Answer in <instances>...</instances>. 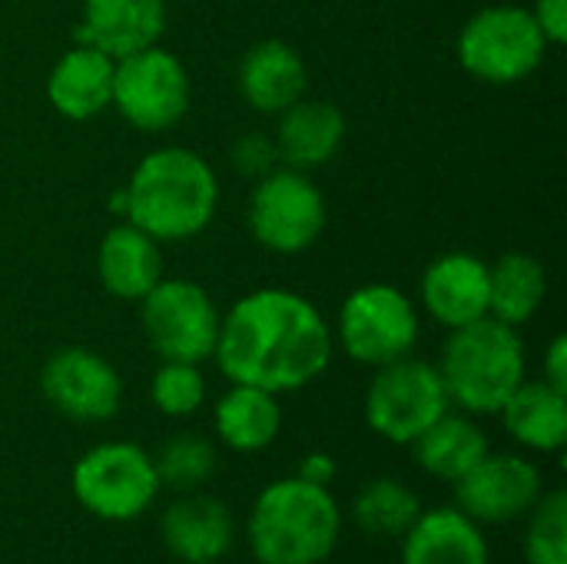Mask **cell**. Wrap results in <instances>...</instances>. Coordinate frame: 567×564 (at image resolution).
<instances>
[{
    "label": "cell",
    "instance_id": "1",
    "mask_svg": "<svg viewBox=\"0 0 567 564\" xmlns=\"http://www.w3.org/2000/svg\"><path fill=\"white\" fill-rule=\"evenodd\" d=\"M213 356L229 382L282 396L329 369L332 332L322 312L299 293L259 289L226 312Z\"/></svg>",
    "mask_w": 567,
    "mask_h": 564
},
{
    "label": "cell",
    "instance_id": "2",
    "mask_svg": "<svg viewBox=\"0 0 567 564\" xmlns=\"http://www.w3.org/2000/svg\"><path fill=\"white\" fill-rule=\"evenodd\" d=\"M123 193L126 223L150 233L156 243H176L203 233L219 203L213 166L183 146L146 153Z\"/></svg>",
    "mask_w": 567,
    "mask_h": 564
},
{
    "label": "cell",
    "instance_id": "3",
    "mask_svg": "<svg viewBox=\"0 0 567 564\" xmlns=\"http://www.w3.org/2000/svg\"><path fill=\"white\" fill-rule=\"evenodd\" d=\"M342 539V509L326 485L299 475L269 482L246 519V542L259 564H322Z\"/></svg>",
    "mask_w": 567,
    "mask_h": 564
},
{
    "label": "cell",
    "instance_id": "4",
    "mask_svg": "<svg viewBox=\"0 0 567 564\" xmlns=\"http://www.w3.org/2000/svg\"><path fill=\"white\" fill-rule=\"evenodd\" d=\"M525 369L522 336L495 316L452 329L439 366L452 406H462L468 416H498L525 382Z\"/></svg>",
    "mask_w": 567,
    "mask_h": 564
},
{
    "label": "cell",
    "instance_id": "5",
    "mask_svg": "<svg viewBox=\"0 0 567 564\" xmlns=\"http://www.w3.org/2000/svg\"><path fill=\"white\" fill-rule=\"evenodd\" d=\"M70 492L76 505L100 522H133L156 505L163 482L143 445L100 442L76 459Z\"/></svg>",
    "mask_w": 567,
    "mask_h": 564
},
{
    "label": "cell",
    "instance_id": "6",
    "mask_svg": "<svg viewBox=\"0 0 567 564\" xmlns=\"http://www.w3.org/2000/svg\"><path fill=\"white\" fill-rule=\"evenodd\" d=\"M452 409L439 366L425 359H395L379 366L365 392V422L392 445H412Z\"/></svg>",
    "mask_w": 567,
    "mask_h": 564
},
{
    "label": "cell",
    "instance_id": "7",
    "mask_svg": "<svg viewBox=\"0 0 567 564\" xmlns=\"http://www.w3.org/2000/svg\"><path fill=\"white\" fill-rule=\"evenodd\" d=\"M548 40L538 30L532 10L512 3L478 10L458 37L462 66L472 76L498 86L532 76L542 66Z\"/></svg>",
    "mask_w": 567,
    "mask_h": 564
},
{
    "label": "cell",
    "instance_id": "8",
    "mask_svg": "<svg viewBox=\"0 0 567 564\" xmlns=\"http://www.w3.org/2000/svg\"><path fill=\"white\" fill-rule=\"evenodd\" d=\"M143 332L163 362L199 366L216 352L219 309L189 279H159L143 299Z\"/></svg>",
    "mask_w": 567,
    "mask_h": 564
},
{
    "label": "cell",
    "instance_id": "9",
    "mask_svg": "<svg viewBox=\"0 0 567 564\" xmlns=\"http://www.w3.org/2000/svg\"><path fill=\"white\" fill-rule=\"evenodd\" d=\"M120 116L146 133L176 126L189 110V73L176 53L156 43L120 57L113 66V103Z\"/></svg>",
    "mask_w": 567,
    "mask_h": 564
},
{
    "label": "cell",
    "instance_id": "10",
    "mask_svg": "<svg viewBox=\"0 0 567 564\" xmlns=\"http://www.w3.org/2000/svg\"><path fill=\"white\" fill-rule=\"evenodd\" d=\"M342 349L362 366H389L412 356L419 342V312L395 286H362L349 293L339 312Z\"/></svg>",
    "mask_w": 567,
    "mask_h": 564
},
{
    "label": "cell",
    "instance_id": "11",
    "mask_svg": "<svg viewBox=\"0 0 567 564\" xmlns=\"http://www.w3.org/2000/svg\"><path fill=\"white\" fill-rule=\"evenodd\" d=\"M249 229L272 253H302L326 229V199L302 170H272L249 196Z\"/></svg>",
    "mask_w": 567,
    "mask_h": 564
},
{
    "label": "cell",
    "instance_id": "12",
    "mask_svg": "<svg viewBox=\"0 0 567 564\" xmlns=\"http://www.w3.org/2000/svg\"><path fill=\"white\" fill-rule=\"evenodd\" d=\"M545 492L542 469L518 452H488L465 479L455 482V509L482 529L525 519Z\"/></svg>",
    "mask_w": 567,
    "mask_h": 564
},
{
    "label": "cell",
    "instance_id": "13",
    "mask_svg": "<svg viewBox=\"0 0 567 564\" xmlns=\"http://www.w3.org/2000/svg\"><path fill=\"white\" fill-rule=\"evenodd\" d=\"M40 392L73 422H106L123 406V379L116 366L83 346L60 349L43 362Z\"/></svg>",
    "mask_w": 567,
    "mask_h": 564
},
{
    "label": "cell",
    "instance_id": "14",
    "mask_svg": "<svg viewBox=\"0 0 567 564\" xmlns=\"http://www.w3.org/2000/svg\"><path fill=\"white\" fill-rule=\"evenodd\" d=\"M159 539L176 562L216 564L236 545V519L229 505L199 489L179 492L159 515Z\"/></svg>",
    "mask_w": 567,
    "mask_h": 564
},
{
    "label": "cell",
    "instance_id": "15",
    "mask_svg": "<svg viewBox=\"0 0 567 564\" xmlns=\"http://www.w3.org/2000/svg\"><path fill=\"white\" fill-rule=\"evenodd\" d=\"M399 542L402 564H492L485 529L455 505L422 509Z\"/></svg>",
    "mask_w": 567,
    "mask_h": 564
},
{
    "label": "cell",
    "instance_id": "16",
    "mask_svg": "<svg viewBox=\"0 0 567 564\" xmlns=\"http://www.w3.org/2000/svg\"><path fill=\"white\" fill-rule=\"evenodd\" d=\"M166 27V0H83L76 43L120 60L146 50Z\"/></svg>",
    "mask_w": 567,
    "mask_h": 564
},
{
    "label": "cell",
    "instance_id": "17",
    "mask_svg": "<svg viewBox=\"0 0 567 564\" xmlns=\"http://www.w3.org/2000/svg\"><path fill=\"white\" fill-rule=\"evenodd\" d=\"M422 302L449 329L488 316V266L468 253L435 259L422 276Z\"/></svg>",
    "mask_w": 567,
    "mask_h": 564
},
{
    "label": "cell",
    "instance_id": "18",
    "mask_svg": "<svg viewBox=\"0 0 567 564\" xmlns=\"http://www.w3.org/2000/svg\"><path fill=\"white\" fill-rule=\"evenodd\" d=\"M113 66L116 60L96 47L76 43L66 50L47 80V96L53 110L66 120L100 116L113 103Z\"/></svg>",
    "mask_w": 567,
    "mask_h": 564
},
{
    "label": "cell",
    "instance_id": "19",
    "mask_svg": "<svg viewBox=\"0 0 567 564\" xmlns=\"http://www.w3.org/2000/svg\"><path fill=\"white\" fill-rule=\"evenodd\" d=\"M96 273L110 296L140 302L163 279L159 243L133 223L113 226L96 253Z\"/></svg>",
    "mask_w": 567,
    "mask_h": 564
},
{
    "label": "cell",
    "instance_id": "20",
    "mask_svg": "<svg viewBox=\"0 0 567 564\" xmlns=\"http://www.w3.org/2000/svg\"><path fill=\"white\" fill-rule=\"evenodd\" d=\"M239 93L252 110L279 116L286 106L306 96L302 57L282 40L256 43L239 63Z\"/></svg>",
    "mask_w": 567,
    "mask_h": 564
},
{
    "label": "cell",
    "instance_id": "21",
    "mask_svg": "<svg viewBox=\"0 0 567 564\" xmlns=\"http://www.w3.org/2000/svg\"><path fill=\"white\" fill-rule=\"evenodd\" d=\"M346 136V120L339 106L326 100H296L279 113L276 123V153L292 170H312L336 156Z\"/></svg>",
    "mask_w": 567,
    "mask_h": 564
},
{
    "label": "cell",
    "instance_id": "22",
    "mask_svg": "<svg viewBox=\"0 0 567 564\" xmlns=\"http://www.w3.org/2000/svg\"><path fill=\"white\" fill-rule=\"evenodd\" d=\"M505 432L528 452L558 455L567 445V392L545 379L522 382L515 396L498 409Z\"/></svg>",
    "mask_w": 567,
    "mask_h": 564
},
{
    "label": "cell",
    "instance_id": "23",
    "mask_svg": "<svg viewBox=\"0 0 567 564\" xmlns=\"http://www.w3.org/2000/svg\"><path fill=\"white\" fill-rule=\"evenodd\" d=\"M213 429H216V439L229 452H239V455L266 452L282 432L279 396L256 389V386L233 382L229 392H223V399L213 409Z\"/></svg>",
    "mask_w": 567,
    "mask_h": 564
},
{
    "label": "cell",
    "instance_id": "24",
    "mask_svg": "<svg viewBox=\"0 0 567 564\" xmlns=\"http://www.w3.org/2000/svg\"><path fill=\"white\" fill-rule=\"evenodd\" d=\"M415 462L425 475L455 485L458 479H465L492 449H488V435L482 432V425L468 416L458 412H445L435 425H429L415 442H412Z\"/></svg>",
    "mask_w": 567,
    "mask_h": 564
},
{
    "label": "cell",
    "instance_id": "25",
    "mask_svg": "<svg viewBox=\"0 0 567 564\" xmlns=\"http://www.w3.org/2000/svg\"><path fill=\"white\" fill-rule=\"evenodd\" d=\"M548 293L545 269L528 253H508L495 266H488V316L505 326L528 322Z\"/></svg>",
    "mask_w": 567,
    "mask_h": 564
},
{
    "label": "cell",
    "instance_id": "26",
    "mask_svg": "<svg viewBox=\"0 0 567 564\" xmlns=\"http://www.w3.org/2000/svg\"><path fill=\"white\" fill-rule=\"evenodd\" d=\"M419 495L399 479H372L359 489L352 502L355 525L372 539H402L419 519Z\"/></svg>",
    "mask_w": 567,
    "mask_h": 564
},
{
    "label": "cell",
    "instance_id": "27",
    "mask_svg": "<svg viewBox=\"0 0 567 564\" xmlns=\"http://www.w3.org/2000/svg\"><path fill=\"white\" fill-rule=\"evenodd\" d=\"M153 462H156L163 489L169 485L176 492H196L216 472V445L206 435L179 432L163 442V449H159V455H153Z\"/></svg>",
    "mask_w": 567,
    "mask_h": 564
},
{
    "label": "cell",
    "instance_id": "28",
    "mask_svg": "<svg viewBox=\"0 0 567 564\" xmlns=\"http://www.w3.org/2000/svg\"><path fill=\"white\" fill-rule=\"evenodd\" d=\"M525 562L567 564V492L551 489L528 512L525 525Z\"/></svg>",
    "mask_w": 567,
    "mask_h": 564
},
{
    "label": "cell",
    "instance_id": "29",
    "mask_svg": "<svg viewBox=\"0 0 567 564\" xmlns=\"http://www.w3.org/2000/svg\"><path fill=\"white\" fill-rule=\"evenodd\" d=\"M150 399L156 412L169 419H186L206 402V379L193 362H163L153 376Z\"/></svg>",
    "mask_w": 567,
    "mask_h": 564
},
{
    "label": "cell",
    "instance_id": "30",
    "mask_svg": "<svg viewBox=\"0 0 567 564\" xmlns=\"http://www.w3.org/2000/svg\"><path fill=\"white\" fill-rule=\"evenodd\" d=\"M276 160H279L276 143H272L269 136H262V133L239 136L236 146H233V166H236V173H243V176L262 180L266 173L276 170Z\"/></svg>",
    "mask_w": 567,
    "mask_h": 564
},
{
    "label": "cell",
    "instance_id": "31",
    "mask_svg": "<svg viewBox=\"0 0 567 564\" xmlns=\"http://www.w3.org/2000/svg\"><path fill=\"white\" fill-rule=\"evenodd\" d=\"M538 30L545 33L548 47H561L567 40V0H538L532 10Z\"/></svg>",
    "mask_w": 567,
    "mask_h": 564
},
{
    "label": "cell",
    "instance_id": "32",
    "mask_svg": "<svg viewBox=\"0 0 567 564\" xmlns=\"http://www.w3.org/2000/svg\"><path fill=\"white\" fill-rule=\"evenodd\" d=\"M545 382L548 386H555L558 392H567V339L565 336H555V342L548 346V352H545Z\"/></svg>",
    "mask_w": 567,
    "mask_h": 564
},
{
    "label": "cell",
    "instance_id": "33",
    "mask_svg": "<svg viewBox=\"0 0 567 564\" xmlns=\"http://www.w3.org/2000/svg\"><path fill=\"white\" fill-rule=\"evenodd\" d=\"M336 472H339V465H336V459L332 455H326V452H309L302 462H299V479H306V482H312V485H332V479H336Z\"/></svg>",
    "mask_w": 567,
    "mask_h": 564
}]
</instances>
